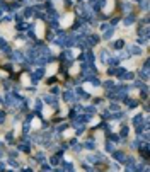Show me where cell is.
Masks as SVG:
<instances>
[{
  "instance_id": "obj_1",
  "label": "cell",
  "mask_w": 150,
  "mask_h": 172,
  "mask_svg": "<svg viewBox=\"0 0 150 172\" xmlns=\"http://www.w3.org/2000/svg\"><path fill=\"white\" fill-rule=\"evenodd\" d=\"M131 53H133V55H140V53H142L140 46H131Z\"/></svg>"
}]
</instances>
